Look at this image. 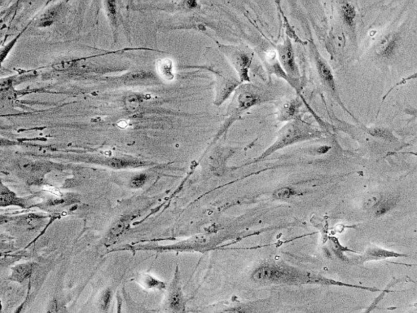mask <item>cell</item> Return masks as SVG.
I'll use <instances>...</instances> for the list:
<instances>
[{"label": "cell", "instance_id": "cell-1", "mask_svg": "<svg viewBox=\"0 0 417 313\" xmlns=\"http://www.w3.org/2000/svg\"><path fill=\"white\" fill-rule=\"evenodd\" d=\"M252 279L257 282L265 284H287V285H304L318 284L323 285H337L341 287L353 288L376 293L382 290L374 286H364L356 284L345 283L342 281L330 279L319 274L291 267L285 263L266 262L258 266L252 274Z\"/></svg>", "mask_w": 417, "mask_h": 313}, {"label": "cell", "instance_id": "cell-2", "mask_svg": "<svg viewBox=\"0 0 417 313\" xmlns=\"http://www.w3.org/2000/svg\"><path fill=\"white\" fill-rule=\"evenodd\" d=\"M319 136L320 132L318 130L316 129L310 124L303 122L302 120H294L280 130L274 144L270 146L262 155L256 158L253 163L264 159L266 157H268L275 152L281 150L283 148L292 145L298 142L311 140L318 137Z\"/></svg>", "mask_w": 417, "mask_h": 313}, {"label": "cell", "instance_id": "cell-3", "mask_svg": "<svg viewBox=\"0 0 417 313\" xmlns=\"http://www.w3.org/2000/svg\"><path fill=\"white\" fill-rule=\"evenodd\" d=\"M225 56L228 58L233 67L237 70L240 82H249V68L252 63V58L246 52L237 47L221 46Z\"/></svg>", "mask_w": 417, "mask_h": 313}, {"label": "cell", "instance_id": "cell-4", "mask_svg": "<svg viewBox=\"0 0 417 313\" xmlns=\"http://www.w3.org/2000/svg\"><path fill=\"white\" fill-rule=\"evenodd\" d=\"M279 62L284 72L286 73L288 78H297L299 75V70L297 66L292 43L290 38H286L282 44L277 46Z\"/></svg>", "mask_w": 417, "mask_h": 313}, {"label": "cell", "instance_id": "cell-5", "mask_svg": "<svg viewBox=\"0 0 417 313\" xmlns=\"http://www.w3.org/2000/svg\"><path fill=\"white\" fill-rule=\"evenodd\" d=\"M398 199L393 197L372 196L365 202L366 209L370 210L374 216L382 217L397 206Z\"/></svg>", "mask_w": 417, "mask_h": 313}, {"label": "cell", "instance_id": "cell-6", "mask_svg": "<svg viewBox=\"0 0 417 313\" xmlns=\"http://www.w3.org/2000/svg\"><path fill=\"white\" fill-rule=\"evenodd\" d=\"M408 255L394 252L392 249H385L381 246H370L360 256L362 263L367 262L383 261L386 259L408 257Z\"/></svg>", "mask_w": 417, "mask_h": 313}, {"label": "cell", "instance_id": "cell-7", "mask_svg": "<svg viewBox=\"0 0 417 313\" xmlns=\"http://www.w3.org/2000/svg\"><path fill=\"white\" fill-rule=\"evenodd\" d=\"M241 82L235 78H226V77L220 76V78L218 79V85H217L215 106H221L223 102L226 101L231 96V94L233 93V91L239 86Z\"/></svg>", "mask_w": 417, "mask_h": 313}, {"label": "cell", "instance_id": "cell-8", "mask_svg": "<svg viewBox=\"0 0 417 313\" xmlns=\"http://www.w3.org/2000/svg\"><path fill=\"white\" fill-rule=\"evenodd\" d=\"M137 216V214H130L123 217L120 218L110 228V232L107 234V243H111V241H114L116 238L125 233L129 228L130 225L132 220Z\"/></svg>", "mask_w": 417, "mask_h": 313}, {"label": "cell", "instance_id": "cell-9", "mask_svg": "<svg viewBox=\"0 0 417 313\" xmlns=\"http://www.w3.org/2000/svg\"><path fill=\"white\" fill-rule=\"evenodd\" d=\"M314 53L315 57H316V66H317V70H318L320 78L332 92H335V82H334L333 75L331 72V70H330L328 65L326 64L324 59L319 54V52H317L316 48H315Z\"/></svg>", "mask_w": 417, "mask_h": 313}, {"label": "cell", "instance_id": "cell-10", "mask_svg": "<svg viewBox=\"0 0 417 313\" xmlns=\"http://www.w3.org/2000/svg\"><path fill=\"white\" fill-rule=\"evenodd\" d=\"M185 302L178 281H175L169 296L170 309L173 313H182L184 311Z\"/></svg>", "mask_w": 417, "mask_h": 313}, {"label": "cell", "instance_id": "cell-11", "mask_svg": "<svg viewBox=\"0 0 417 313\" xmlns=\"http://www.w3.org/2000/svg\"><path fill=\"white\" fill-rule=\"evenodd\" d=\"M260 101L261 97L258 96V94L255 93V92H251V91H244V92H241L237 98V105H238L237 109L240 111H244V110L251 108L253 106L259 104Z\"/></svg>", "mask_w": 417, "mask_h": 313}, {"label": "cell", "instance_id": "cell-12", "mask_svg": "<svg viewBox=\"0 0 417 313\" xmlns=\"http://www.w3.org/2000/svg\"><path fill=\"white\" fill-rule=\"evenodd\" d=\"M0 202H1V206L2 207L12 206V205L20 208L26 207V204L24 202V200L18 198L17 196L13 192L8 190V187H4V186H2Z\"/></svg>", "mask_w": 417, "mask_h": 313}, {"label": "cell", "instance_id": "cell-13", "mask_svg": "<svg viewBox=\"0 0 417 313\" xmlns=\"http://www.w3.org/2000/svg\"><path fill=\"white\" fill-rule=\"evenodd\" d=\"M397 40L394 35L389 34L387 36L380 40L376 47V52L382 56H389L395 49Z\"/></svg>", "mask_w": 417, "mask_h": 313}, {"label": "cell", "instance_id": "cell-14", "mask_svg": "<svg viewBox=\"0 0 417 313\" xmlns=\"http://www.w3.org/2000/svg\"><path fill=\"white\" fill-rule=\"evenodd\" d=\"M33 272V265L31 263H22L18 264L12 269L10 279L17 282H23L31 276Z\"/></svg>", "mask_w": 417, "mask_h": 313}, {"label": "cell", "instance_id": "cell-15", "mask_svg": "<svg viewBox=\"0 0 417 313\" xmlns=\"http://www.w3.org/2000/svg\"><path fill=\"white\" fill-rule=\"evenodd\" d=\"M298 110V105L296 101H291L289 103L284 105L283 108L280 111V120L286 121V120L293 119L297 115Z\"/></svg>", "mask_w": 417, "mask_h": 313}, {"label": "cell", "instance_id": "cell-16", "mask_svg": "<svg viewBox=\"0 0 417 313\" xmlns=\"http://www.w3.org/2000/svg\"><path fill=\"white\" fill-rule=\"evenodd\" d=\"M393 292V290L389 289V287H386L385 289H382V291L380 292L379 295L375 298V299L371 301L369 305L366 307L365 310L362 313H371L374 310L378 307L379 303L383 300L384 298L387 295V294Z\"/></svg>", "mask_w": 417, "mask_h": 313}, {"label": "cell", "instance_id": "cell-17", "mask_svg": "<svg viewBox=\"0 0 417 313\" xmlns=\"http://www.w3.org/2000/svg\"><path fill=\"white\" fill-rule=\"evenodd\" d=\"M342 11L344 20L346 22V24L350 26H353V20L356 15L355 8L348 3H344L342 6Z\"/></svg>", "mask_w": 417, "mask_h": 313}, {"label": "cell", "instance_id": "cell-18", "mask_svg": "<svg viewBox=\"0 0 417 313\" xmlns=\"http://www.w3.org/2000/svg\"><path fill=\"white\" fill-rule=\"evenodd\" d=\"M108 166L116 169H122V168H129V166H136L138 164L131 162L129 160L122 159V158H111L106 162Z\"/></svg>", "mask_w": 417, "mask_h": 313}, {"label": "cell", "instance_id": "cell-19", "mask_svg": "<svg viewBox=\"0 0 417 313\" xmlns=\"http://www.w3.org/2000/svg\"><path fill=\"white\" fill-rule=\"evenodd\" d=\"M296 194L297 192L294 191V190H293L291 187H285L276 190L273 195L277 199L284 200L288 199V198H291V197L296 195Z\"/></svg>", "mask_w": 417, "mask_h": 313}, {"label": "cell", "instance_id": "cell-20", "mask_svg": "<svg viewBox=\"0 0 417 313\" xmlns=\"http://www.w3.org/2000/svg\"><path fill=\"white\" fill-rule=\"evenodd\" d=\"M280 12H281L283 19H284V28H285V32H286L288 38H292V39H294V41H296L297 43H299V44H306V43L302 42V40L300 39V38L297 35L296 33H295V31H294V29L292 28V26H290L289 22H288V20H287L286 17H285V16H284L281 9H280Z\"/></svg>", "mask_w": 417, "mask_h": 313}, {"label": "cell", "instance_id": "cell-21", "mask_svg": "<svg viewBox=\"0 0 417 313\" xmlns=\"http://www.w3.org/2000/svg\"><path fill=\"white\" fill-rule=\"evenodd\" d=\"M368 132H370L371 136H376V137L382 138L384 140H394V136L388 130L382 129V128H373V129L369 130Z\"/></svg>", "mask_w": 417, "mask_h": 313}, {"label": "cell", "instance_id": "cell-22", "mask_svg": "<svg viewBox=\"0 0 417 313\" xmlns=\"http://www.w3.org/2000/svg\"><path fill=\"white\" fill-rule=\"evenodd\" d=\"M112 299V292L110 289H106V291L103 292L100 298V301H99V306L101 308L102 311H106L110 307V303H111Z\"/></svg>", "mask_w": 417, "mask_h": 313}, {"label": "cell", "instance_id": "cell-23", "mask_svg": "<svg viewBox=\"0 0 417 313\" xmlns=\"http://www.w3.org/2000/svg\"><path fill=\"white\" fill-rule=\"evenodd\" d=\"M126 106L129 111L135 112L139 109V100L137 96H131L127 98Z\"/></svg>", "mask_w": 417, "mask_h": 313}, {"label": "cell", "instance_id": "cell-24", "mask_svg": "<svg viewBox=\"0 0 417 313\" xmlns=\"http://www.w3.org/2000/svg\"><path fill=\"white\" fill-rule=\"evenodd\" d=\"M146 180H147V176L146 175H144V174L138 175V176L132 178L131 181V187H134V189L141 187L145 184Z\"/></svg>", "mask_w": 417, "mask_h": 313}, {"label": "cell", "instance_id": "cell-25", "mask_svg": "<svg viewBox=\"0 0 417 313\" xmlns=\"http://www.w3.org/2000/svg\"><path fill=\"white\" fill-rule=\"evenodd\" d=\"M76 60H68V61L60 62L58 64L54 65L53 68L58 71H62V70H68V69L71 68L75 65Z\"/></svg>", "mask_w": 417, "mask_h": 313}, {"label": "cell", "instance_id": "cell-26", "mask_svg": "<svg viewBox=\"0 0 417 313\" xmlns=\"http://www.w3.org/2000/svg\"><path fill=\"white\" fill-rule=\"evenodd\" d=\"M148 74L145 72H134L128 74L127 79L129 81H136V80H141L147 78Z\"/></svg>", "mask_w": 417, "mask_h": 313}, {"label": "cell", "instance_id": "cell-27", "mask_svg": "<svg viewBox=\"0 0 417 313\" xmlns=\"http://www.w3.org/2000/svg\"><path fill=\"white\" fill-rule=\"evenodd\" d=\"M146 282H147L148 284V287L149 288H164V286H165L164 283H162L161 281H158V280L153 279V278L150 277H148V279H146Z\"/></svg>", "mask_w": 417, "mask_h": 313}, {"label": "cell", "instance_id": "cell-28", "mask_svg": "<svg viewBox=\"0 0 417 313\" xmlns=\"http://www.w3.org/2000/svg\"><path fill=\"white\" fill-rule=\"evenodd\" d=\"M45 313H58V303L56 299H53V300L49 303V305H48L46 312Z\"/></svg>", "mask_w": 417, "mask_h": 313}, {"label": "cell", "instance_id": "cell-29", "mask_svg": "<svg viewBox=\"0 0 417 313\" xmlns=\"http://www.w3.org/2000/svg\"><path fill=\"white\" fill-rule=\"evenodd\" d=\"M223 313H245V311L241 308H233V309L227 310Z\"/></svg>", "mask_w": 417, "mask_h": 313}, {"label": "cell", "instance_id": "cell-30", "mask_svg": "<svg viewBox=\"0 0 417 313\" xmlns=\"http://www.w3.org/2000/svg\"><path fill=\"white\" fill-rule=\"evenodd\" d=\"M109 10L110 12H111L112 14L114 15L115 14V6H114V2H109Z\"/></svg>", "mask_w": 417, "mask_h": 313}, {"label": "cell", "instance_id": "cell-31", "mask_svg": "<svg viewBox=\"0 0 417 313\" xmlns=\"http://www.w3.org/2000/svg\"><path fill=\"white\" fill-rule=\"evenodd\" d=\"M128 122H127V121H124V120H122V121H120V122H117V127H119V128H127V127H128Z\"/></svg>", "mask_w": 417, "mask_h": 313}, {"label": "cell", "instance_id": "cell-32", "mask_svg": "<svg viewBox=\"0 0 417 313\" xmlns=\"http://www.w3.org/2000/svg\"><path fill=\"white\" fill-rule=\"evenodd\" d=\"M52 22H44V23H43L42 26H49V25L52 24Z\"/></svg>", "mask_w": 417, "mask_h": 313}, {"label": "cell", "instance_id": "cell-33", "mask_svg": "<svg viewBox=\"0 0 417 313\" xmlns=\"http://www.w3.org/2000/svg\"><path fill=\"white\" fill-rule=\"evenodd\" d=\"M58 313H61V312H58Z\"/></svg>", "mask_w": 417, "mask_h": 313}]
</instances>
